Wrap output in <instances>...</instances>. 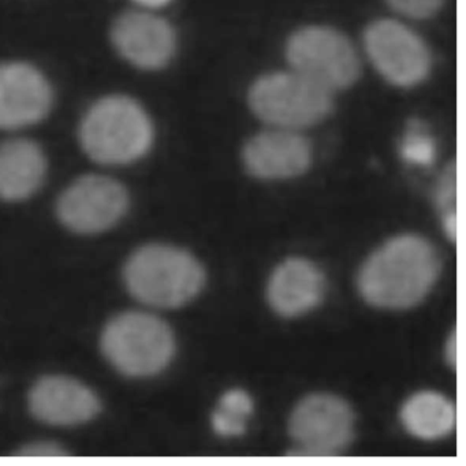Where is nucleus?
<instances>
[{"mask_svg":"<svg viewBox=\"0 0 466 466\" xmlns=\"http://www.w3.org/2000/svg\"><path fill=\"white\" fill-rule=\"evenodd\" d=\"M289 432L301 457H335L342 454L354 438V413L342 398L312 394L291 411Z\"/></svg>","mask_w":466,"mask_h":466,"instance_id":"7","label":"nucleus"},{"mask_svg":"<svg viewBox=\"0 0 466 466\" xmlns=\"http://www.w3.org/2000/svg\"><path fill=\"white\" fill-rule=\"evenodd\" d=\"M441 274L438 250L424 237L402 234L376 249L360 268L365 301L381 309H409L432 290Z\"/></svg>","mask_w":466,"mask_h":466,"instance_id":"1","label":"nucleus"},{"mask_svg":"<svg viewBox=\"0 0 466 466\" xmlns=\"http://www.w3.org/2000/svg\"><path fill=\"white\" fill-rule=\"evenodd\" d=\"M365 51L379 73L392 86L410 88L430 75L431 54L410 29L394 20H379L364 35Z\"/></svg>","mask_w":466,"mask_h":466,"instance_id":"8","label":"nucleus"},{"mask_svg":"<svg viewBox=\"0 0 466 466\" xmlns=\"http://www.w3.org/2000/svg\"><path fill=\"white\" fill-rule=\"evenodd\" d=\"M125 282L138 301L170 309L187 304L200 293L206 271L187 250L151 244L133 253L125 267Z\"/></svg>","mask_w":466,"mask_h":466,"instance_id":"2","label":"nucleus"},{"mask_svg":"<svg viewBox=\"0 0 466 466\" xmlns=\"http://www.w3.org/2000/svg\"><path fill=\"white\" fill-rule=\"evenodd\" d=\"M111 39L127 61L144 70L167 66L177 50L173 26L149 13H125L114 23Z\"/></svg>","mask_w":466,"mask_h":466,"instance_id":"11","label":"nucleus"},{"mask_svg":"<svg viewBox=\"0 0 466 466\" xmlns=\"http://www.w3.org/2000/svg\"><path fill=\"white\" fill-rule=\"evenodd\" d=\"M390 6L414 20H425L435 15L443 5V0H387Z\"/></svg>","mask_w":466,"mask_h":466,"instance_id":"20","label":"nucleus"},{"mask_svg":"<svg viewBox=\"0 0 466 466\" xmlns=\"http://www.w3.org/2000/svg\"><path fill=\"white\" fill-rule=\"evenodd\" d=\"M291 70L334 94L359 80L360 59L348 37L326 26L294 32L286 46Z\"/></svg>","mask_w":466,"mask_h":466,"instance_id":"6","label":"nucleus"},{"mask_svg":"<svg viewBox=\"0 0 466 466\" xmlns=\"http://www.w3.org/2000/svg\"><path fill=\"white\" fill-rule=\"evenodd\" d=\"M140 6L148 7V9H160L167 6L171 0H135Z\"/></svg>","mask_w":466,"mask_h":466,"instance_id":"23","label":"nucleus"},{"mask_svg":"<svg viewBox=\"0 0 466 466\" xmlns=\"http://www.w3.org/2000/svg\"><path fill=\"white\" fill-rule=\"evenodd\" d=\"M47 162L34 141H6L0 146V198L21 201L31 198L45 181Z\"/></svg>","mask_w":466,"mask_h":466,"instance_id":"15","label":"nucleus"},{"mask_svg":"<svg viewBox=\"0 0 466 466\" xmlns=\"http://www.w3.org/2000/svg\"><path fill=\"white\" fill-rule=\"evenodd\" d=\"M17 455L26 458H61L66 457L67 451L56 443L36 441V443L26 444L17 452Z\"/></svg>","mask_w":466,"mask_h":466,"instance_id":"21","label":"nucleus"},{"mask_svg":"<svg viewBox=\"0 0 466 466\" xmlns=\"http://www.w3.org/2000/svg\"><path fill=\"white\" fill-rule=\"evenodd\" d=\"M32 413L51 425L83 424L100 411L99 398L89 387L67 376H46L29 394Z\"/></svg>","mask_w":466,"mask_h":466,"instance_id":"13","label":"nucleus"},{"mask_svg":"<svg viewBox=\"0 0 466 466\" xmlns=\"http://www.w3.org/2000/svg\"><path fill=\"white\" fill-rule=\"evenodd\" d=\"M129 196L116 179L86 176L70 185L58 201V215L76 233L107 230L127 214Z\"/></svg>","mask_w":466,"mask_h":466,"instance_id":"9","label":"nucleus"},{"mask_svg":"<svg viewBox=\"0 0 466 466\" xmlns=\"http://www.w3.org/2000/svg\"><path fill=\"white\" fill-rule=\"evenodd\" d=\"M446 359L449 361L450 367L455 368L457 365V335L455 331L450 335V339L446 343Z\"/></svg>","mask_w":466,"mask_h":466,"instance_id":"22","label":"nucleus"},{"mask_svg":"<svg viewBox=\"0 0 466 466\" xmlns=\"http://www.w3.org/2000/svg\"><path fill=\"white\" fill-rule=\"evenodd\" d=\"M80 140L86 154L97 163L127 165L149 151L154 127L135 100L127 96L105 97L86 113Z\"/></svg>","mask_w":466,"mask_h":466,"instance_id":"3","label":"nucleus"},{"mask_svg":"<svg viewBox=\"0 0 466 466\" xmlns=\"http://www.w3.org/2000/svg\"><path fill=\"white\" fill-rule=\"evenodd\" d=\"M326 294V278L308 258H291L272 272L267 286L269 307L283 318H296L318 307Z\"/></svg>","mask_w":466,"mask_h":466,"instance_id":"14","label":"nucleus"},{"mask_svg":"<svg viewBox=\"0 0 466 466\" xmlns=\"http://www.w3.org/2000/svg\"><path fill=\"white\" fill-rule=\"evenodd\" d=\"M400 421L410 435L436 441L452 432L457 421L454 403L435 391L411 395L400 409Z\"/></svg>","mask_w":466,"mask_h":466,"instance_id":"16","label":"nucleus"},{"mask_svg":"<svg viewBox=\"0 0 466 466\" xmlns=\"http://www.w3.org/2000/svg\"><path fill=\"white\" fill-rule=\"evenodd\" d=\"M435 203L450 241L457 239V165L450 163L435 187Z\"/></svg>","mask_w":466,"mask_h":466,"instance_id":"18","label":"nucleus"},{"mask_svg":"<svg viewBox=\"0 0 466 466\" xmlns=\"http://www.w3.org/2000/svg\"><path fill=\"white\" fill-rule=\"evenodd\" d=\"M102 350L119 372L144 378L167 367L176 351V339L162 319L149 313L125 312L106 326Z\"/></svg>","mask_w":466,"mask_h":466,"instance_id":"4","label":"nucleus"},{"mask_svg":"<svg viewBox=\"0 0 466 466\" xmlns=\"http://www.w3.org/2000/svg\"><path fill=\"white\" fill-rule=\"evenodd\" d=\"M332 95L291 70L258 78L250 88L249 106L258 118L272 127L299 132L329 116Z\"/></svg>","mask_w":466,"mask_h":466,"instance_id":"5","label":"nucleus"},{"mask_svg":"<svg viewBox=\"0 0 466 466\" xmlns=\"http://www.w3.org/2000/svg\"><path fill=\"white\" fill-rule=\"evenodd\" d=\"M242 159L247 170L258 178H293L309 167L312 149L299 132L274 127L250 138Z\"/></svg>","mask_w":466,"mask_h":466,"instance_id":"12","label":"nucleus"},{"mask_svg":"<svg viewBox=\"0 0 466 466\" xmlns=\"http://www.w3.org/2000/svg\"><path fill=\"white\" fill-rule=\"evenodd\" d=\"M400 157L410 165L428 167L436 159V144L422 125L411 124L400 140Z\"/></svg>","mask_w":466,"mask_h":466,"instance_id":"19","label":"nucleus"},{"mask_svg":"<svg viewBox=\"0 0 466 466\" xmlns=\"http://www.w3.org/2000/svg\"><path fill=\"white\" fill-rule=\"evenodd\" d=\"M253 410L255 402L249 392L241 389L228 390L220 397L217 408L212 411V428L218 435L226 438L242 435Z\"/></svg>","mask_w":466,"mask_h":466,"instance_id":"17","label":"nucleus"},{"mask_svg":"<svg viewBox=\"0 0 466 466\" xmlns=\"http://www.w3.org/2000/svg\"><path fill=\"white\" fill-rule=\"evenodd\" d=\"M53 105L47 78L28 64L0 65V129H21L42 121Z\"/></svg>","mask_w":466,"mask_h":466,"instance_id":"10","label":"nucleus"}]
</instances>
